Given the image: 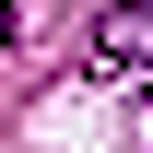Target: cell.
Instances as JSON below:
<instances>
[{"instance_id": "6da1fadb", "label": "cell", "mask_w": 153, "mask_h": 153, "mask_svg": "<svg viewBox=\"0 0 153 153\" xmlns=\"http://www.w3.org/2000/svg\"><path fill=\"white\" fill-rule=\"evenodd\" d=\"M94 71H153V0H118L94 24Z\"/></svg>"}, {"instance_id": "7a4b0ae2", "label": "cell", "mask_w": 153, "mask_h": 153, "mask_svg": "<svg viewBox=\"0 0 153 153\" xmlns=\"http://www.w3.org/2000/svg\"><path fill=\"white\" fill-rule=\"evenodd\" d=\"M0 36H12V0H0Z\"/></svg>"}]
</instances>
